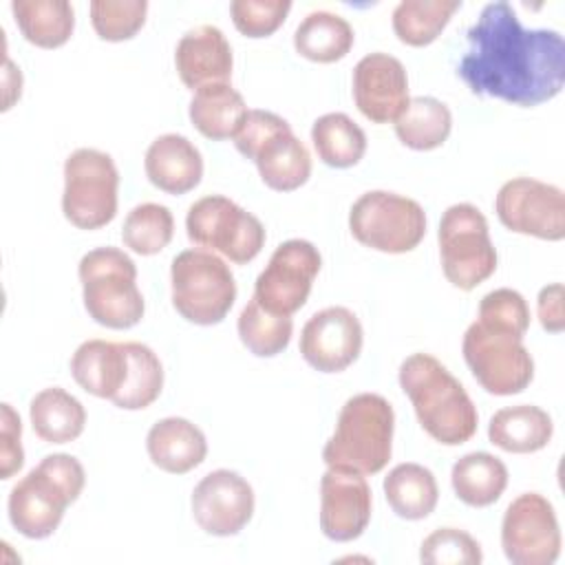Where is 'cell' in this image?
I'll return each mask as SVG.
<instances>
[{
	"label": "cell",
	"instance_id": "cell-1",
	"mask_svg": "<svg viewBox=\"0 0 565 565\" xmlns=\"http://www.w3.org/2000/svg\"><path fill=\"white\" fill-rule=\"evenodd\" d=\"M466 40L457 73L475 95L530 108L561 93L563 35L554 29H525L510 2H488Z\"/></svg>",
	"mask_w": 565,
	"mask_h": 565
},
{
	"label": "cell",
	"instance_id": "cell-2",
	"mask_svg": "<svg viewBox=\"0 0 565 565\" xmlns=\"http://www.w3.org/2000/svg\"><path fill=\"white\" fill-rule=\"evenodd\" d=\"M399 386L419 426L444 446H459L477 433L479 415L463 384L430 353H413L399 364Z\"/></svg>",
	"mask_w": 565,
	"mask_h": 565
},
{
	"label": "cell",
	"instance_id": "cell-3",
	"mask_svg": "<svg viewBox=\"0 0 565 565\" xmlns=\"http://www.w3.org/2000/svg\"><path fill=\"white\" fill-rule=\"evenodd\" d=\"M86 483L82 463L66 452L46 455L9 492V521L26 539L51 536Z\"/></svg>",
	"mask_w": 565,
	"mask_h": 565
},
{
	"label": "cell",
	"instance_id": "cell-4",
	"mask_svg": "<svg viewBox=\"0 0 565 565\" xmlns=\"http://www.w3.org/2000/svg\"><path fill=\"white\" fill-rule=\"evenodd\" d=\"M395 413L377 393L349 397L338 415L335 430L322 448L327 468H349L360 475L380 472L393 452Z\"/></svg>",
	"mask_w": 565,
	"mask_h": 565
},
{
	"label": "cell",
	"instance_id": "cell-5",
	"mask_svg": "<svg viewBox=\"0 0 565 565\" xmlns=\"http://www.w3.org/2000/svg\"><path fill=\"white\" fill-rule=\"evenodd\" d=\"M82 298L88 316L108 329H130L146 311L137 287L132 258L117 247H97L82 256L79 267Z\"/></svg>",
	"mask_w": 565,
	"mask_h": 565
},
{
	"label": "cell",
	"instance_id": "cell-6",
	"mask_svg": "<svg viewBox=\"0 0 565 565\" xmlns=\"http://www.w3.org/2000/svg\"><path fill=\"white\" fill-rule=\"evenodd\" d=\"M172 307L201 327L218 324L236 300L230 265L210 249H185L170 265Z\"/></svg>",
	"mask_w": 565,
	"mask_h": 565
},
{
	"label": "cell",
	"instance_id": "cell-7",
	"mask_svg": "<svg viewBox=\"0 0 565 565\" xmlns=\"http://www.w3.org/2000/svg\"><path fill=\"white\" fill-rule=\"evenodd\" d=\"M441 269L450 285L470 291L497 269V249L483 212L472 203L450 205L439 221Z\"/></svg>",
	"mask_w": 565,
	"mask_h": 565
},
{
	"label": "cell",
	"instance_id": "cell-8",
	"mask_svg": "<svg viewBox=\"0 0 565 565\" xmlns=\"http://www.w3.org/2000/svg\"><path fill=\"white\" fill-rule=\"evenodd\" d=\"M119 172L108 152L77 148L64 161L62 212L79 230H99L117 214Z\"/></svg>",
	"mask_w": 565,
	"mask_h": 565
},
{
	"label": "cell",
	"instance_id": "cell-9",
	"mask_svg": "<svg viewBox=\"0 0 565 565\" xmlns=\"http://www.w3.org/2000/svg\"><path fill=\"white\" fill-rule=\"evenodd\" d=\"M349 230L364 247L386 254H404L422 243L426 234V214L415 199L386 190H371L351 205Z\"/></svg>",
	"mask_w": 565,
	"mask_h": 565
},
{
	"label": "cell",
	"instance_id": "cell-10",
	"mask_svg": "<svg viewBox=\"0 0 565 565\" xmlns=\"http://www.w3.org/2000/svg\"><path fill=\"white\" fill-rule=\"evenodd\" d=\"M185 230L196 247L218 252L236 265L254 260L265 245L263 223L221 194L194 201L185 216Z\"/></svg>",
	"mask_w": 565,
	"mask_h": 565
},
{
	"label": "cell",
	"instance_id": "cell-11",
	"mask_svg": "<svg viewBox=\"0 0 565 565\" xmlns=\"http://www.w3.org/2000/svg\"><path fill=\"white\" fill-rule=\"evenodd\" d=\"M461 353L475 380L492 395L521 393L534 377V360L523 338L477 320L463 333Z\"/></svg>",
	"mask_w": 565,
	"mask_h": 565
},
{
	"label": "cell",
	"instance_id": "cell-12",
	"mask_svg": "<svg viewBox=\"0 0 565 565\" xmlns=\"http://www.w3.org/2000/svg\"><path fill=\"white\" fill-rule=\"evenodd\" d=\"M320 265L322 258L313 243L289 238L274 249L269 263L258 274L254 298L271 313L291 316L307 302Z\"/></svg>",
	"mask_w": 565,
	"mask_h": 565
},
{
	"label": "cell",
	"instance_id": "cell-13",
	"mask_svg": "<svg viewBox=\"0 0 565 565\" xmlns=\"http://www.w3.org/2000/svg\"><path fill=\"white\" fill-rule=\"evenodd\" d=\"M501 547L514 565H552L561 554V530L552 503L539 492L519 494L501 521Z\"/></svg>",
	"mask_w": 565,
	"mask_h": 565
},
{
	"label": "cell",
	"instance_id": "cell-14",
	"mask_svg": "<svg viewBox=\"0 0 565 565\" xmlns=\"http://www.w3.org/2000/svg\"><path fill=\"white\" fill-rule=\"evenodd\" d=\"M494 210L510 232L543 241H561L565 236V196L552 183L514 177L499 188Z\"/></svg>",
	"mask_w": 565,
	"mask_h": 565
},
{
	"label": "cell",
	"instance_id": "cell-15",
	"mask_svg": "<svg viewBox=\"0 0 565 565\" xmlns=\"http://www.w3.org/2000/svg\"><path fill=\"white\" fill-rule=\"evenodd\" d=\"M190 505L203 532L212 536H234L254 514V490L238 472L218 468L194 486Z\"/></svg>",
	"mask_w": 565,
	"mask_h": 565
},
{
	"label": "cell",
	"instance_id": "cell-16",
	"mask_svg": "<svg viewBox=\"0 0 565 565\" xmlns=\"http://www.w3.org/2000/svg\"><path fill=\"white\" fill-rule=\"evenodd\" d=\"M364 333L358 316L347 307L316 311L302 327L300 355L320 373H340L362 351Z\"/></svg>",
	"mask_w": 565,
	"mask_h": 565
},
{
	"label": "cell",
	"instance_id": "cell-17",
	"mask_svg": "<svg viewBox=\"0 0 565 565\" xmlns=\"http://www.w3.org/2000/svg\"><path fill=\"white\" fill-rule=\"evenodd\" d=\"M371 488L364 475L349 468H327L320 479V530L335 543L362 536L371 521Z\"/></svg>",
	"mask_w": 565,
	"mask_h": 565
},
{
	"label": "cell",
	"instance_id": "cell-18",
	"mask_svg": "<svg viewBox=\"0 0 565 565\" xmlns=\"http://www.w3.org/2000/svg\"><path fill=\"white\" fill-rule=\"evenodd\" d=\"M404 64L388 53H369L353 68V102L373 124L395 121L408 104Z\"/></svg>",
	"mask_w": 565,
	"mask_h": 565
},
{
	"label": "cell",
	"instance_id": "cell-19",
	"mask_svg": "<svg viewBox=\"0 0 565 565\" xmlns=\"http://www.w3.org/2000/svg\"><path fill=\"white\" fill-rule=\"evenodd\" d=\"M174 66L181 82L192 90L230 82L234 66L232 46L218 26H194L181 35L174 51Z\"/></svg>",
	"mask_w": 565,
	"mask_h": 565
},
{
	"label": "cell",
	"instance_id": "cell-20",
	"mask_svg": "<svg viewBox=\"0 0 565 565\" xmlns=\"http://www.w3.org/2000/svg\"><path fill=\"white\" fill-rule=\"evenodd\" d=\"M143 168L154 188L168 194H185L201 183L203 157L188 137L168 132L148 146Z\"/></svg>",
	"mask_w": 565,
	"mask_h": 565
},
{
	"label": "cell",
	"instance_id": "cell-21",
	"mask_svg": "<svg viewBox=\"0 0 565 565\" xmlns=\"http://www.w3.org/2000/svg\"><path fill=\"white\" fill-rule=\"evenodd\" d=\"M71 375L86 393L113 402L128 377V353L124 342L99 338L82 342L71 358Z\"/></svg>",
	"mask_w": 565,
	"mask_h": 565
},
{
	"label": "cell",
	"instance_id": "cell-22",
	"mask_svg": "<svg viewBox=\"0 0 565 565\" xmlns=\"http://www.w3.org/2000/svg\"><path fill=\"white\" fill-rule=\"evenodd\" d=\"M146 450L157 468L170 475H183L203 463L207 441L203 430L190 419L163 417L148 430Z\"/></svg>",
	"mask_w": 565,
	"mask_h": 565
},
{
	"label": "cell",
	"instance_id": "cell-23",
	"mask_svg": "<svg viewBox=\"0 0 565 565\" xmlns=\"http://www.w3.org/2000/svg\"><path fill=\"white\" fill-rule=\"evenodd\" d=\"M552 417L534 404L499 408L488 424V439L505 452H536L552 439Z\"/></svg>",
	"mask_w": 565,
	"mask_h": 565
},
{
	"label": "cell",
	"instance_id": "cell-24",
	"mask_svg": "<svg viewBox=\"0 0 565 565\" xmlns=\"http://www.w3.org/2000/svg\"><path fill=\"white\" fill-rule=\"evenodd\" d=\"M188 115L203 137L216 141L234 139L247 115V104L230 82L207 84L194 90Z\"/></svg>",
	"mask_w": 565,
	"mask_h": 565
},
{
	"label": "cell",
	"instance_id": "cell-25",
	"mask_svg": "<svg viewBox=\"0 0 565 565\" xmlns=\"http://www.w3.org/2000/svg\"><path fill=\"white\" fill-rule=\"evenodd\" d=\"M254 163L263 183L276 192L298 190L311 174V154L291 130L269 139L256 152Z\"/></svg>",
	"mask_w": 565,
	"mask_h": 565
},
{
	"label": "cell",
	"instance_id": "cell-26",
	"mask_svg": "<svg viewBox=\"0 0 565 565\" xmlns=\"http://www.w3.org/2000/svg\"><path fill=\"white\" fill-rule=\"evenodd\" d=\"M33 433L46 444H68L86 426V411L77 397L60 386L42 388L29 406Z\"/></svg>",
	"mask_w": 565,
	"mask_h": 565
},
{
	"label": "cell",
	"instance_id": "cell-27",
	"mask_svg": "<svg viewBox=\"0 0 565 565\" xmlns=\"http://www.w3.org/2000/svg\"><path fill=\"white\" fill-rule=\"evenodd\" d=\"M450 483L459 501L470 508H486L503 494L508 486V468L490 452H468L455 461Z\"/></svg>",
	"mask_w": 565,
	"mask_h": 565
},
{
	"label": "cell",
	"instance_id": "cell-28",
	"mask_svg": "<svg viewBox=\"0 0 565 565\" xmlns=\"http://www.w3.org/2000/svg\"><path fill=\"white\" fill-rule=\"evenodd\" d=\"M384 497L397 516L419 521L437 508L439 488L426 466L406 461L384 477Z\"/></svg>",
	"mask_w": 565,
	"mask_h": 565
},
{
	"label": "cell",
	"instance_id": "cell-29",
	"mask_svg": "<svg viewBox=\"0 0 565 565\" xmlns=\"http://www.w3.org/2000/svg\"><path fill=\"white\" fill-rule=\"evenodd\" d=\"M11 11L20 33L40 49H57L75 29V11L66 0H13Z\"/></svg>",
	"mask_w": 565,
	"mask_h": 565
},
{
	"label": "cell",
	"instance_id": "cell-30",
	"mask_svg": "<svg viewBox=\"0 0 565 565\" xmlns=\"http://www.w3.org/2000/svg\"><path fill=\"white\" fill-rule=\"evenodd\" d=\"M353 29L351 24L331 11H311L302 18L294 33L296 51L320 64L342 60L353 46Z\"/></svg>",
	"mask_w": 565,
	"mask_h": 565
},
{
	"label": "cell",
	"instance_id": "cell-31",
	"mask_svg": "<svg viewBox=\"0 0 565 565\" xmlns=\"http://www.w3.org/2000/svg\"><path fill=\"white\" fill-rule=\"evenodd\" d=\"M393 124L397 139L406 148L433 150L448 139L452 115L448 106L435 97H413Z\"/></svg>",
	"mask_w": 565,
	"mask_h": 565
},
{
	"label": "cell",
	"instance_id": "cell-32",
	"mask_svg": "<svg viewBox=\"0 0 565 565\" xmlns=\"http://www.w3.org/2000/svg\"><path fill=\"white\" fill-rule=\"evenodd\" d=\"M318 159L331 168H351L366 152L364 130L344 113H327L311 126Z\"/></svg>",
	"mask_w": 565,
	"mask_h": 565
},
{
	"label": "cell",
	"instance_id": "cell-33",
	"mask_svg": "<svg viewBox=\"0 0 565 565\" xmlns=\"http://www.w3.org/2000/svg\"><path fill=\"white\" fill-rule=\"evenodd\" d=\"M459 7V0H402L393 11V31L408 46H426Z\"/></svg>",
	"mask_w": 565,
	"mask_h": 565
},
{
	"label": "cell",
	"instance_id": "cell-34",
	"mask_svg": "<svg viewBox=\"0 0 565 565\" xmlns=\"http://www.w3.org/2000/svg\"><path fill=\"white\" fill-rule=\"evenodd\" d=\"M128 353V377L113 404L124 411L148 408L163 388V366L159 355L141 342H124Z\"/></svg>",
	"mask_w": 565,
	"mask_h": 565
},
{
	"label": "cell",
	"instance_id": "cell-35",
	"mask_svg": "<svg viewBox=\"0 0 565 565\" xmlns=\"http://www.w3.org/2000/svg\"><path fill=\"white\" fill-rule=\"evenodd\" d=\"M236 327L241 342L258 358H274L285 351L294 333L291 316H278L267 311L258 305L254 296L243 307Z\"/></svg>",
	"mask_w": 565,
	"mask_h": 565
},
{
	"label": "cell",
	"instance_id": "cell-36",
	"mask_svg": "<svg viewBox=\"0 0 565 565\" xmlns=\"http://www.w3.org/2000/svg\"><path fill=\"white\" fill-rule=\"evenodd\" d=\"M174 234V218L166 205L141 203L135 205L121 227V238L128 249L141 256L159 254Z\"/></svg>",
	"mask_w": 565,
	"mask_h": 565
},
{
	"label": "cell",
	"instance_id": "cell-37",
	"mask_svg": "<svg viewBox=\"0 0 565 565\" xmlns=\"http://www.w3.org/2000/svg\"><path fill=\"white\" fill-rule=\"evenodd\" d=\"M146 0H93L90 22L95 33L106 42L130 40L146 22Z\"/></svg>",
	"mask_w": 565,
	"mask_h": 565
},
{
	"label": "cell",
	"instance_id": "cell-38",
	"mask_svg": "<svg viewBox=\"0 0 565 565\" xmlns=\"http://www.w3.org/2000/svg\"><path fill=\"white\" fill-rule=\"evenodd\" d=\"M419 561L428 565H479L481 545L459 527H439L430 532L419 547Z\"/></svg>",
	"mask_w": 565,
	"mask_h": 565
},
{
	"label": "cell",
	"instance_id": "cell-39",
	"mask_svg": "<svg viewBox=\"0 0 565 565\" xmlns=\"http://www.w3.org/2000/svg\"><path fill=\"white\" fill-rule=\"evenodd\" d=\"M477 322L523 338L530 327V307L516 289L501 287L481 298Z\"/></svg>",
	"mask_w": 565,
	"mask_h": 565
},
{
	"label": "cell",
	"instance_id": "cell-40",
	"mask_svg": "<svg viewBox=\"0 0 565 565\" xmlns=\"http://www.w3.org/2000/svg\"><path fill=\"white\" fill-rule=\"evenodd\" d=\"M289 0H234L230 4L234 26L247 38L271 35L287 18Z\"/></svg>",
	"mask_w": 565,
	"mask_h": 565
},
{
	"label": "cell",
	"instance_id": "cell-41",
	"mask_svg": "<svg viewBox=\"0 0 565 565\" xmlns=\"http://www.w3.org/2000/svg\"><path fill=\"white\" fill-rule=\"evenodd\" d=\"M291 130L289 121L282 119L280 115L276 113H269V110H247L238 132L234 135V146L236 150L245 157V159H252L256 157V152L269 141L274 139L276 135L280 132H287Z\"/></svg>",
	"mask_w": 565,
	"mask_h": 565
},
{
	"label": "cell",
	"instance_id": "cell-42",
	"mask_svg": "<svg viewBox=\"0 0 565 565\" xmlns=\"http://www.w3.org/2000/svg\"><path fill=\"white\" fill-rule=\"evenodd\" d=\"M22 424L11 404L0 406V477L11 479L24 463L22 450Z\"/></svg>",
	"mask_w": 565,
	"mask_h": 565
},
{
	"label": "cell",
	"instance_id": "cell-43",
	"mask_svg": "<svg viewBox=\"0 0 565 565\" xmlns=\"http://www.w3.org/2000/svg\"><path fill=\"white\" fill-rule=\"evenodd\" d=\"M536 311L541 327L550 333H561L565 327V316H563V285L552 282L539 291L536 300Z\"/></svg>",
	"mask_w": 565,
	"mask_h": 565
}]
</instances>
